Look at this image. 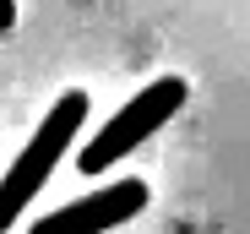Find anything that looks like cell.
I'll use <instances>...</instances> for the list:
<instances>
[{"label": "cell", "instance_id": "obj_2", "mask_svg": "<svg viewBox=\"0 0 250 234\" xmlns=\"http://www.w3.org/2000/svg\"><path fill=\"white\" fill-rule=\"evenodd\" d=\"M185 98H190V87H185V76H152V82L125 104L114 120L82 147V158H76V169L82 174H104L109 164H120L125 152H136L152 131H163L174 120V114L185 109Z\"/></svg>", "mask_w": 250, "mask_h": 234}, {"label": "cell", "instance_id": "obj_4", "mask_svg": "<svg viewBox=\"0 0 250 234\" xmlns=\"http://www.w3.org/2000/svg\"><path fill=\"white\" fill-rule=\"evenodd\" d=\"M11 22H17V0H0V33H11Z\"/></svg>", "mask_w": 250, "mask_h": 234}, {"label": "cell", "instance_id": "obj_1", "mask_svg": "<svg viewBox=\"0 0 250 234\" xmlns=\"http://www.w3.org/2000/svg\"><path fill=\"white\" fill-rule=\"evenodd\" d=\"M82 120H87V93H82V87L60 93L55 109L38 120V131L27 136V147L11 158V169L0 174V234H6V229L22 218V207L44 191V180H49L55 164L65 158V147H71V136L82 131Z\"/></svg>", "mask_w": 250, "mask_h": 234}, {"label": "cell", "instance_id": "obj_3", "mask_svg": "<svg viewBox=\"0 0 250 234\" xmlns=\"http://www.w3.org/2000/svg\"><path fill=\"white\" fill-rule=\"evenodd\" d=\"M152 202V191L142 174H125V180H109L98 191H87V196H76L55 213H44L27 234H109L120 223H131L142 207Z\"/></svg>", "mask_w": 250, "mask_h": 234}]
</instances>
